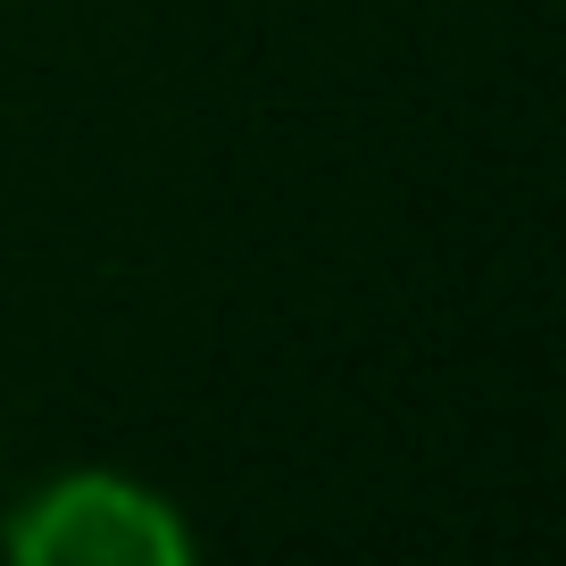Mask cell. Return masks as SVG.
<instances>
[{
    "label": "cell",
    "instance_id": "6da1fadb",
    "mask_svg": "<svg viewBox=\"0 0 566 566\" xmlns=\"http://www.w3.org/2000/svg\"><path fill=\"white\" fill-rule=\"evenodd\" d=\"M9 558L25 566H192V533L159 492L125 475H59L9 516Z\"/></svg>",
    "mask_w": 566,
    "mask_h": 566
}]
</instances>
